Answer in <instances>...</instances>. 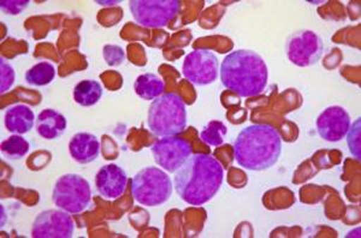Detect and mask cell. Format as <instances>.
Returning a JSON list of instances; mask_svg holds the SVG:
<instances>
[{
	"label": "cell",
	"mask_w": 361,
	"mask_h": 238,
	"mask_svg": "<svg viewBox=\"0 0 361 238\" xmlns=\"http://www.w3.org/2000/svg\"><path fill=\"white\" fill-rule=\"evenodd\" d=\"M128 184L127 173L118 165H105L95 176L98 193L107 200H117L126 193Z\"/></svg>",
	"instance_id": "13"
},
{
	"label": "cell",
	"mask_w": 361,
	"mask_h": 238,
	"mask_svg": "<svg viewBox=\"0 0 361 238\" xmlns=\"http://www.w3.org/2000/svg\"><path fill=\"white\" fill-rule=\"evenodd\" d=\"M66 211H44L37 215L32 225L33 238H70L73 237L75 223Z\"/></svg>",
	"instance_id": "11"
},
{
	"label": "cell",
	"mask_w": 361,
	"mask_h": 238,
	"mask_svg": "<svg viewBox=\"0 0 361 238\" xmlns=\"http://www.w3.org/2000/svg\"><path fill=\"white\" fill-rule=\"evenodd\" d=\"M69 153L78 164H90L100 154V141L90 132H78L70 140Z\"/></svg>",
	"instance_id": "14"
},
{
	"label": "cell",
	"mask_w": 361,
	"mask_h": 238,
	"mask_svg": "<svg viewBox=\"0 0 361 238\" xmlns=\"http://www.w3.org/2000/svg\"><path fill=\"white\" fill-rule=\"evenodd\" d=\"M0 76H1V94H4L5 92H8L13 82H15V70L13 66L10 65L8 63L5 62L4 59H1L0 62Z\"/></svg>",
	"instance_id": "24"
},
{
	"label": "cell",
	"mask_w": 361,
	"mask_h": 238,
	"mask_svg": "<svg viewBox=\"0 0 361 238\" xmlns=\"http://www.w3.org/2000/svg\"><path fill=\"white\" fill-rule=\"evenodd\" d=\"M30 144L21 135H11L1 142V154L11 161L22 159L28 154Z\"/></svg>",
	"instance_id": "20"
},
{
	"label": "cell",
	"mask_w": 361,
	"mask_h": 238,
	"mask_svg": "<svg viewBox=\"0 0 361 238\" xmlns=\"http://www.w3.org/2000/svg\"><path fill=\"white\" fill-rule=\"evenodd\" d=\"M103 95V87L94 80H85L75 86L73 96L80 106L90 107L98 103Z\"/></svg>",
	"instance_id": "18"
},
{
	"label": "cell",
	"mask_w": 361,
	"mask_h": 238,
	"mask_svg": "<svg viewBox=\"0 0 361 238\" xmlns=\"http://www.w3.org/2000/svg\"><path fill=\"white\" fill-rule=\"evenodd\" d=\"M103 56L107 65L119 66L126 59L124 49L118 45L104 46Z\"/></svg>",
	"instance_id": "23"
},
{
	"label": "cell",
	"mask_w": 361,
	"mask_h": 238,
	"mask_svg": "<svg viewBox=\"0 0 361 238\" xmlns=\"http://www.w3.org/2000/svg\"><path fill=\"white\" fill-rule=\"evenodd\" d=\"M52 200L58 208L68 213H82L90 207L92 200L90 183L80 175H63L54 183Z\"/></svg>",
	"instance_id": "6"
},
{
	"label": "cell",
	"mask_w": 361,
	"mask_h": 238,
	"mask_svg": "<svg viewBox=\"0 0 361 238\" xmlns=\"http://www.w3.org/2000/svg\"><path fill=\"white\" fill-rule=\"evenodd\" d=\"M149 132L156 136H177L187 127V110L183 99L169 92L153 100L147 115Z\"/></svg>",
	"instance_id": "4"
},
{
	"label": "cell",
	"mask_w": 361,
	"mask_h": 238,
	"mask_svg": "<svg viewBox=\"0 0 361 238\" xmlns=\"http://www.w3.org/2000/svg\"><path fill=\"white\" fill-rule=\"evenodd\" d=\"M226 134H228V129L222 122L212 120L202 129V132H200V139L204 144L212 147H218V146H222Z\"/></svg>",
	"instance_id": "21"
},
{
	"label": "cell",
	"mask_w": 361,
	"mask_h": 238,
	"mask_svg": "<svg viewBox=\"0 0 361 238\" xmlns=\"http://www.w3.org/2000/svg\"><path fill=\"white\" fill-rule=\"evenodd\" d=\"M134 89L139 98L149 101L156 100L160 95L164 94L165 83L158 75H140L134 83Z\"/></svg>",
	"instance_id": "17"
},
{
	"label": "cell",
	"mask_w": 361,
	"mask_h": 238,
	"mask_svg": "<svg viewBox=\"0 0 361 238\" xmlns=\"http://www.w3.org/2000/svg\"><path fill=\"white\" fill-rule=\"evenodd\" d=\"M221 81L226 89L241 98L262 94L269 81V69L260 54L238 49L228 54L221 64Z\"/></svg>",
	"instance_id": "2"
},
{
	"label": "cell",
	"mask_w": 361,
	"mask_h": 238,
	"mask_svg": "<svg viewBox=\"0 0 361 238\" xmlns=\"http://www.w3.org/2000/svg\"><path fill=\"white\" fill-rule=\"evenodd\" d=\"M28 0H3L0 3L3 13L8 15H18L28 6Z\"/></svg>",
	"instance_id": "25"
},
{
	"label": "cell",
	"mask_w": 361,
	"mask_h": 238,
	"mask_svg": "<svg viewBox=\"0 0 361 238\" xmlns=\"http://www.w3.org/2000/svg\"><path fill=\"white\" fill-rule=\"evenodd\" d=\"M35 120L33 110L23 104L8 107L4 115L5 127L13 135H23L30 132Z\"/></svg>",
	"instance_id": "15"
},
{
	"label": "cell",
	"mask_w": 361,
	"mask_h": 238,
	"mask_svg": "<svg viewBox=\"0 0 361 238\" xmlns=\"http://www.w3.org/2000/svg\"><path fill=\"white\" fill-rule=\"evenodd\" d=\"M360 118H357L355 120V123L353 125H350L349 127L348 132H347V135L348 136V146L349 151L352 153V156L354 158H357V161H360Z\"/></svg>",
	"instance_id": "22"
},
{
	"label": "cell",
	"mask_w": 361,
	"mask_h": 238,
	"mask_svg": "<svg viewBox=\"0 0 361 238\" xmlns=\"http://www.w3.org/2000/svg\"><path fill=\"white\" fill-rule=\"evenodd\" d=\"M224 180L221 163L209 154H192L173 178L177 195L188 205L202 206L219 192Z\"/></svg>",
	"instance_id": "1"
},
{
	"label": "cell",
	"mask_w": 361,
	"mask_h": 238,
	"mask_svg": "<svg viewBox=\"0 0 361 238\" xmlns=\"http://www.w3.org/2000/svg\"><path fill=\"white\" fill-rule=\"evenodd\" d=\"M180 0H132L129 8L136 23L145 28H163L180 13Z\"/></svg>",
	"instance_id": "7"
},
{
	"label": "cell",
	"mask_w": 361,
	"mask_h": 238,
	"mask_svg": "<svg viewBox=\"0 0 361 238\" xmlns=\"http://www.w3.org/2000/svg\"><path fill=\"white\" fill-rule=\"evenodd\" d=\"M282 137L269 124H253L240 132L234 144V158L241 168L264 171L279 161Z\"/></svg>",
	"instance_id": "3"
},
{
	"label": "cell",
	"mask_w": 361,
	"mask_h": 238,
	"mask_svg": "<svg viewBox=\"0 0 361 238\" xmlns=\"http://www.w3.org/2000/svg\"><path fill=\"white\" fill-rule=\"evenodd\" d=\"M56 77V68L49 62H39L25 73V82L30 86H47Z\"/></svg>",
	"instance_id": "19"
},
{
	"label": "cell",
	"mask_w": 361,
	"mask_h": 238,
	"mask_svg": "<svg viewBox=\"0 0 361 238\" xmlns=\"http://www.w3.org/2000/svg\"><path fill=\"white\" fill-rule=\"evenodd\" d=\"M182 74L195 86H207L214 83L219 74L217 56L209 49H194L185 58Z\"/></svg>",
	"instance_id": "9"
},
{
	"label": "cell",
	"mask_w": 361,
	"mask_h": 238,
	"mask_svg": "<svg viewBox=\"0 0 361 238\" xmlns=\"http://www.w3.org/2000/svg\"><path fill=\"white\" fill-rule=\"evenodd\" d=\"M352 125L348 112L343 107L330 106L325 108L317 119V132L323 140L340 142L345 139Z\"/></svg>",
	"instance_id": "12"
},
{
	"label": "cell",
	"mask_w": 361,
	"mask_h": 238,
	"mask_svg": "<svg viewBox=\"0 0 361 238\" xmlns=\"http://www.w3.org/2000/svg\"><path fill=\"white\" fill-rule=\"evenodd\" d=\"M151 151L157 164L171 173H176L193 153L192 144L178 136L161 137L153 144Z\"/></svg>",
	"instance_id": "10"
},
{
	"label": "cell",
	"mask_w": 361,
	"mask_h": 238,
	"mask_svg": "<svg viewBox=\"0 0 361 238\" xmlns=\"http://www.w3.org/2000/svg\"><path fill=\"white\" fill-rule=\"evenodd\" d=\"M66 118L54 108H46L37 115L35 129L39 136L45 140H56L66 130Z\"/></svg>",
	"instance_id": "16"
},
{
	"label": "cell",
	"mask_w": 361,
	"mask_h": 238,
	"mask_svg": "<svg viewBox=\"0 0 361 238\" xmlns=\"http://www.w3.org/2000/svg\"><path fill=\"white\" fill-rule=\"evenodd\" d=\"M173 184L161 168H146L132 180V195L137 203L146 207L163 205L173 195Z\"/></svg>",
	"instance_id": "5"
},
{
	"label": "cell",
	"mask_w": 361,
	"mask_h": 238,
	"mask_svg": "<svg viewBox=\"0 0 361 238\" xmlns=\"http://www.w3.org/2000/svg\"><path fill=\"white\" fill-rule=\"evenodd\" d=\"M323 42L312 30L301 29L288 37L286 54L294 65L300 68L312 66L323 56Z\"/></svg>",
	"instance_id": "8"
}]
</instances>
